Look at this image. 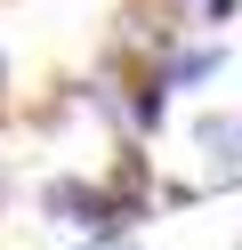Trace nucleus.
<instances>
[{
    "mask_svg": "<svg viewBox=\"0 0 242 250\" xmlns=\"http://www.w3.org/2000/svg\"><path fill=\"white\" fill-rule=\"evenodd\" d=\"M202 146H210V169H218V178H242V121L234 113H210L202 121Z\"/></svg>",
    "mask_w": 242,
    "mask_h": 250,
    "instance_id": "1",
    "label": "nucleus"
},
{
    "mask_svg": "<svg viewBox=\"0 0 242 250\" xmlns=\"http://www.w3.org/2000/svg\"><path fill=\"white\" fill-rule=\"evenodd\" d=\"M210 73H218V57H210V49H194V57H177V81H210Z\"/></svg>",
    "mask_w": 242,
    "mask_h": 250,
    "instance_id": "2",
    "label": "nucleus"
},
{
    "mask_svg": "<svg viewBox=\"0 0 242 250\" xmlns=\"http://www.w3.org/2000/svg\"><path fill=\"white\" fill-rule=\"evenodd\" d=\"M129 113H137L145 129H154V121H161V81H145V89H137V105H129Z\"/></svg>",
    "mask_w": 242,
    "mask_h": 250,
    "instance_id": "3",
    "label": "nucleus"
},
{
    "mask_svg": "<svg viewBox=\"0 0 242 250\" xmlns=\"http://www.w3.org/2000/svg\"><path fill=\"white\" fill-rule=\"evenodd\" d=\"M105 250H137V242H121V234H113V242H105Z\"/></svg>",
    "mask_w": 242,
    "mask_h": 250,
    "instance_id": "4",
    "label": "nucleus"
},
{
    "mask_svg": "<svg viewBox=\"0 0 242 250\" xmlns=\"http://www.w3.org/2000/svg\"><path fill=\"white\" fill-rule=\"evenodd\" d=\"M0 73H8V65H0Z\"/></svg>",
    "mask_w": 242,
    "mask_h": 250,
    "instance_id": "5",
    "label": "nucleus"
}]
</instances>
